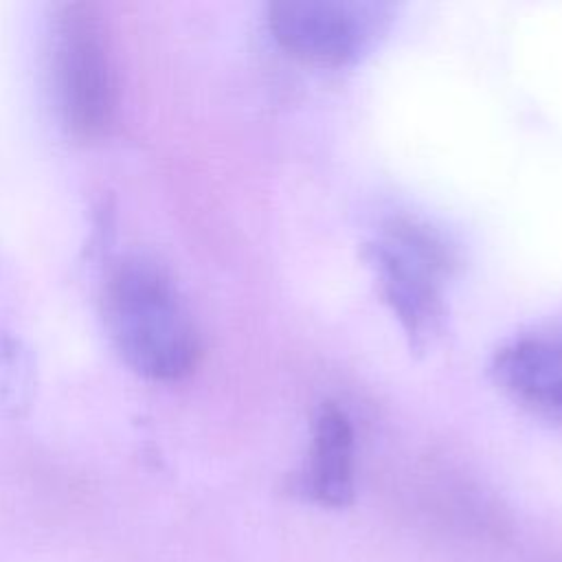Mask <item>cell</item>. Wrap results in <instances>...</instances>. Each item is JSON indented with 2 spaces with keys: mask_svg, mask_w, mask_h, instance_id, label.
<instances>
[{
  "mask_svg": "<svg viewBox=\"0 0 562 562\" xmlns=\"http://www.w3.org/2000/svg\"><path fill=\"white\" fill-rule=\"evenodd\" d=\"M303 490L323 507H345L353 501V428L334 404H323L316 415Z\"/></svg>",
  "mask_w": 562,
  "mask_h": 562,
  "instance_id": "8992f818",
  "label": "cell"
},
{
  "mask_svg": "<svg viewBox=\"0 0 562 562\" xmlns=\"http://www.w3.org/2000/svg\"><path fill=\"white\" fill-rule=\"evenodd\" d=\"M103 314L121 358L140 375L178 380L200 353L198 329L173 277L154 257H121L103 288Z\"/></svg>",
  "mask_w": 562,
  "mask_h": 562,
  "instance_id": "6da1fadb",
  "label": "cell"
},
{
  "mask_svg": "<svg viewBox=\"0 0 562 562\" xmlns=\"http://www.w3.org/2000/svg\"><path fill=\"white\" fill-rule=\"evenodd\" d=\"M492 369L516 400L562 417V329L514 338L498 349Z\"/></svg>",
  "mask_w": 562,
  "mask_h": 562,
  "instance_id": "5b68a950",
  "label": "cell"
},
{
  "mask_svg": "<svg viewBox=\"0 0 562 562\" xmlns=\"http://www.w3.org/2000/svg\"><path fill=\"white\" fill-rule=\"evenodd\" d=\"M389 22V4L358 0H283L268 9L274 40L294 57L318 66L358 61Z\"/></svg>",
  "mask_w": 562,
  "mask_h": 562,
  "instance_id": "277c9868",
  "label": "cell"
},
{
  "mask_svg": "<svg viewBox=\"0 0 562 562\" xmlns=\"http://www.w3.org/2000/svg\"><path fill=\"white\" fill-rule=\"evenodd\" d=\"M48 72L64 127L81 140L105 132L116 110L110 40L92 4H57L48 20Z\"/></svg>",
  "mask_w": 562,
  "mask_h": 562,
  "instance_id": "7a4b0ae2",
  "label": "cell"
},
{
  "mask_svg": "<svg viewBox=\"0 0 562 562\" xmlns=\"http://www.w3.org/2000/svg\"><path fill=\"white\" fill-rule=\"evenodd\" d=\"M369 266L393 314L415 347L428 342L443 321V285L454 255L428 224L397 217L367 246Z\"/></svg>",
  "mask_w": 562,
  "mask_h": 562,
  "instance_id": "3957f363",
  "label": "cell"
}]
</instances>
